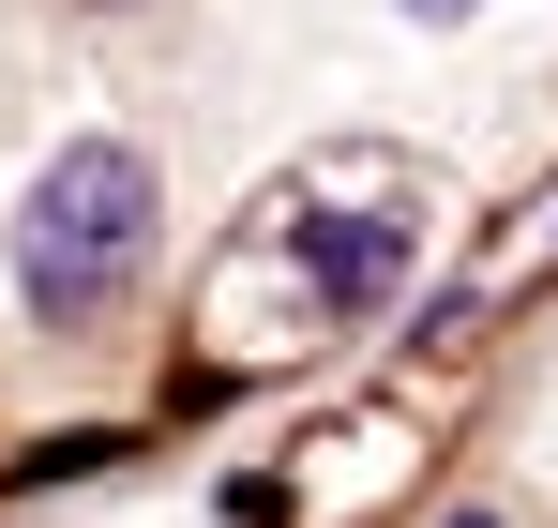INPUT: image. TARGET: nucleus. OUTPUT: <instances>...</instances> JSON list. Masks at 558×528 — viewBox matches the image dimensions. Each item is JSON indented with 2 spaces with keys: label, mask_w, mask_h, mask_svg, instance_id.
<instances>
[{
  "label": "nucleus",
  "mask_w": 558,
  "mask_h": 528,
  "mask_svg": "<svg viewBox=\"0 0 558 528\" xmlns=\"http://www.w3.org/2000/svg\"><path fill=\"white\" fill-rule=\"evenodd\" d=\"M151 257V167L121 152V136H76L61 167L31 181V212H15V287H31V317L46 333H76L106 317L121 287Z\"/></svg>",
  "instance_id": "obj_1"
},
{
  "label": "nucleus",
  "mask_w": 558,
  "mask_h": 528,
  "mask_svg": "<svg viewBox=\"0 0 558 528\" xmlns=\"http://www.w3.org/2000/svg\"><path fill=\"white\" fill-rule=\"evenodd\" d=\"M287 227H257L227 272H287V348L302 333H363L423 257V196H272Z\"/></svg>",
  "instance_id": "obj_2"
},
{
  "label": "nucleus",
  "mask_w": 558,
  "mask_h": 528,
  "mask_svg": "<svg viewBox=\"0 0 558 528\" xmlns=\"http://www.w3.org/2000/svg\"><path fill=\"white\" fill-rule=\"evenodd\" d=\"M408 15H423V31H453V15H483V0H408Z\"/></svg>",
  "instance_id": "obj_3"
},
{
  "label": "nucleus",
  "mask_w": 558,
  "mask_h": 528,
  "mask_svg": "<svg viewBox=\"0 0 558 528\" xmlns=\"http://www.w3.org/2000/svg\"><path fill=\"white\" fill-rule=\"evenodd\" d=\"M453 528H483V514H453Z\"/></svg>",
  "instance_id": "obj_4"
}]
</instances>
